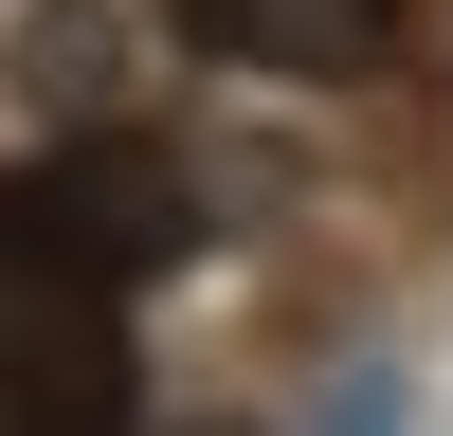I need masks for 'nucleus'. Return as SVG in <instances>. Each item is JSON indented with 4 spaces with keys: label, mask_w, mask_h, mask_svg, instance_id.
<instances>
[{
    "label": "nucleus",
    "mask_w": 453,
    "mask_h": 436,
    "mask_svg": "<svg viewBox=\"0 0 453 436\" xmlns=\"http://www.w3.org/2000/svg\"><path fill=\"white\" fill-rule=\"evenodd\" d=\"M0 436H127V291L0 200Z\"/></svg>",
    "instance_id": "obj_1"
},
{
    "label": "nucleus",
    "mask_w": 453,
    "mask_h": 436,
    "mask_svg": "<svg viewBox=\"0 0 453 436\" xmlns=\"http://www.w3.org/2000/svg\"><path fill=\"white\" fill-rule=\"evenodd\" d=\"M200 36L254 73H309V91H363L399 55V0H200Z\"/></svg>",
    "instance_id": "obj_2"
},
{
    "label": "nucleus",
    "mask_w": 453,
    "mask_h": 436,
    "mask_svg": "<svg viewBox=\"0 0 453 436\" xmlns=\"http://www.w3.org/2000/svg\"><path fill=\"white\" fill-rule=\"evenodd\" d=\"M326 436H418V418H399V382H363V400H345Z\"/></svg>",
    "instance_id": "obj_3"
}]
</instances>
